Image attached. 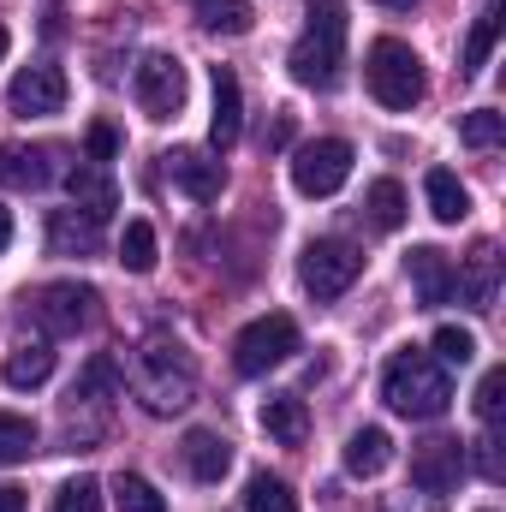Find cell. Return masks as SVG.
<instances>
[{"instance_id": "4", "label": "cell", "mask_w": 506, "mask_h": 512, "mask_svg": "<svg viewBox=\"0 0 506 512\" xmlns=\"http://www.w3.org/2000/svg\"><path fill=\"white\" fill-rule=\"evenodd\" d=\"M364 84H370V96H376L381 108H393V114L417 108V102H423V60H417V48L399 42V36L370 42V54H364Z\"/></svg>"}, {"instance_id": "16", "label": "cell", "mask_w": 506, "mask_h": 512, "mask_svg": "<svg viewBox=\"0 0 506 512\" xmlns=\"http://www.w3.org/2000/svg\"><path fill=\"white\" fill-rule=\"evenodd\" d=\"M179 453H185V471H191L197 483H221V477L233 471V441L215 435V429H191Z\"/></svg>"}, {"instance_id": "5", "label": "cell", "mask_w": 506, "mask_h": 512, "mask_svg": "<svg viewBox=\"0 0 506 512\" xmlns=\"http://www.w3.org/2000/svg\"><path fill=\"white\" fill-rule=\"evenodd\" d=\"M364 274V251L346 239H310L298 256V280L316 304H334L340 292H352V280Z\"/></svg>"}, {"instance_id": "33", "label": "cell", "mask_w": 506, "mask_h": 512, "mask_svg": "<svg viewBox=\"0 0 506 512\" xmlns=\"http://www.w3.org/2000/svg\"><path fill=\"white\" fill-rule=\"evenodd\" d=\"M501 131H506V120L495 114V108H477V114H465V120H459V137H465L471 149H495V143H501Z\"/></svg>"}, {"instance_id": "26", "label": "cell", "mask_w": 506, "mask_h": 512, "mask_svg": "<svg viewBox=\"0 0 506 512\" xmlns=\"http://www.w3.org/2000/svg\"><path fill=\"white\" fill-rule=\"evenodd\" d=\"M48 245H54V251H60V256L96 251V221H90V215H84V221H78V215H72V209H60V215H54V221H48Z\"/></svg>"}, {"instance_id": "20", "label": "cell", "mask_w": 506, "mask_h": 512, "mask_svg": "<svg viewBox=\"0 0 506 512\" xmlns=\"http://www.w3.org/2000/svg\"><path fill=\"white\" fill-rule=\"evenodd\" d=\"M387 465H393V435H387V429L370 423V429H358V435L346 441V471H352V477H381Z\"/></svg>"}, {"instance_id": "9", "label": "cell", "mask_w": 506, "mask_h": 512, "mask_svg": "<svg viewBox=\"0 0 506 512\" xmlns=\"http://www.w3.org/2000/svg\"><path fill=\"white\" fill-rule=\"evenodd\" d=\"M185 66L173 60V54H149L143 66H137V108L149 114V120H179V108H185Z\"/></svg>"}, {"instance_id": "2", "label": "cell", "mask_w": 506, "mask_h": 512, "mask_svg": "<svg viewBox=\"0 0 506 512\" xmlns=\"http://www.w3.org/2000/svg\"><path fill=\"white\" fill-rule=\"evenodd\" d=\"M131 387H137V399H143L155 417L185 411L191 393H197V364H191V352H185L179 340L149 334V340L137 346V358H131Z\"/></svg>"}, {"instance_id": "39", "label": "cell", "mask_w": 506, "mask_h": 512, "mask_svg": "<svg viewBox=\"0 0 506 512\" xmlns=\"http://www.w3.org/2000/svg\"><path fill=\"white\" fill-rule=\"evenodd\" d=\"M381 6H393V12H405V6H417V0H381Z\"/></svg>"}, {"instance_id": "1", "label": "cell", "mask_w": 506, "mask_h": 512, "mask_svg": "<svg viewBox=\"0 0 506 512\" xmlns=\"http://www.w3.org/2000/svg\"><path fill=\"white\" fill-rule=\"evenodd\" d=\"M292 78L304 90H334L346 66V6L340 0H304V36L292 42Z\"/></svg>"}, {"instance_id": "8", "label": "cell", "mask_w": 506, "mask_h": 512, "mask_svg": "<svg viewBox=\"0 0 506 512\" xmlns=\"http://www.w3.org/2000/svg\"><path fill=\"white\" fill-rule=\"evenodd\" d=\"M459 471H465V447L447 441V435H435V441H423V447L411 453V483H417V495H423L429 507H447V501H453Z\"/></svg>"}, {"instance_id": "13", "label": "cell", "mask_w": 506, "mask_h": 512, "mask_svg": "<svg viewBox=\"0 0 506 512\" xmlns=\"http://www.w3.org/2000/svg\"><path fill=\"white\" fill-rule=\"evenodd\" d=\"M66 191H72V203H78L96 227L120 209V185H114V173H108V167H96V161H78V167L66 173Z\"/></svg>"}, {"instance_id": "24", "label": "cell", "mask_w": 506, "mask_h": 512, "mask_svg": "<svg viewBox=\"0 0 506 512\" xmlns=\"http://www.w3.org/2000/svg\"><path fill=\"white\" fill-rule=\"evenodd\" d=\"M364 209H370L376 233H399L405 227V191H399V179H376L370 197H364Z\"/></svg>"}, {"instance_id": "18", "label": "cell", "mask_w": 506, "mask_h": 512, "mask_svg": "<svg viewBox=\"0 0 506 512\" xmlns=\"http://www.w3.org/2000/svg\"><path fill=\"white\" fill-rule=\"evenodd\" d=\"M256 417H262V429H268L280 447H298V441L310 435V411H304V399H298V393H268Z\"/></svg>"}, {"instance_id": "27", "label": "cell", "mask_w": 506, "mask_h": 512, "mask_svg": "<svg viewBox=\"0 0 506 512\" xmlns=\"http://www.w3.org/2000/svg\"><path fill=\"white\" fill-rule=\"evenodd\" d=\"M36 453V423L18 411H0V465H24Z\"/></svg>"}, {"instance_id": "35", "label": "cell", "mask_w": 506, "mask_h": 512, "mask_svg": "<svg viewBox=\"0 0 506 512\" xmlns=\"http://www.w3.org/2000/svg\"><path fill=\"white\" fill-rule=\"evenodd\" d=\"M471 459H477L483 483H501V477H506V465H501V441H495V429H483V435L471 441Z\"/></svg>"}, {"instance_id": "7", "label": "cell", "mask_w": 506, "mask_h": 512, "mask_svg": "<svg viewBox=\"0 0 506 512\" xmlns=\"http://www.w3.org/2000/svg\"><path fill=\"white\" fill-rule=\"evenodd\" d=\"M352 143L346 137H316L292 155V191L298 197H334L346 179H352Z\"/></svg>"}, {"instance_id": "32", "label": "cell", "mask_w": 506, "mask_h": 512, "mask_svg": "<svg viewBox=\"0 0 506 512\" xmlns=\"http://www.w3.org/2000/svg\"><path fill=\"white\" fill-rule=\"evenodd\" d=\"M54 512H102V483H96V477H72V483H60Z\"/></svg>"}, {"instance_id": "34", "label": "cell", "mask_w": 506, "mask_h": 512, "mask_svg": "<svg viewBox=\"0 0 506 512\" xmlns=\"http://www.w3.org/2000/svg\"><path fill=\"white\" fill-rule=\"evenodd\" d=\"M501 405H506V370H489L483 387H477V417L495 429V423H501Z\"/></svg>"}, {"instance_id": "21", "label": "cell", "mask_w": 506, "mask_h": 512, "mask_svg": "<svg viewBox=\"0 0 506 512\" xmlns=\"http://www.w3.org/2000/svg\"><path fill=\"white\" fill-rule=\"evenodd\" d=\"M501 30H506V12H501V6H483V12H477V24H471V36H465V54H459V72H465V78H477V72L489 66V54H495Z\"/></svg>"}, {"instance_id": "38", "label": "cell", "mask_w": 506, "mask_h": 512, "mask_svg": "<svg viewBox=\"0 0 506 512\" xmlns=\"http://www.w3.org/2000/svg\"><path fill=\"white\" fill-rule=\"evenodd\" d=\"M6 245H12V215L0 209V251H6Z\"/></svg>"}, {"instance_id": "40", "label": "cell", "mask_w": 506, "mask_h": 512, "mask_svg": "<svg viewBox=\"0 0 506 512\" xmlns=\"http://www.w3.org/2000/svg\"><path fill=\"white\" fill-rule=\"evenodd\" d=\"M6 48H12V36H6V30H0V60H6Z\"/></svg>"}, {"instance_id": "17", "label": "cell", "mask_w": 506, "mask_h": 512, "mask_svg": "<svg viewBox=\"0 0 506 512\" xmlns=\"http://www.w3.org/2000/svg\"><path fill=\"white\" fill-rule=\"evenodd\" d=\"M405 274H411V286H417L423 304H447L453 298V262H447V251L417 245V251L405 256Z\"/></svg>"}, {"instance_id": "28", "label": "cell", "mask_w": 506, "mask_h": 512, "mask_svg": "<svg viewBox=\"0 0 506 512\" xmlns=\"http://www.w3.org/2000/svg\"><path fill=\"white\" fill-rule=\"evenodd\" d=\"M114 507L120 512H167V501H161V489H155L149 477L120 471V483H114Z\"/></svg>"}, {"instance_id": "10", "label": "cell", "mask_w": 506, "mask_h": 512, "mask_svg": "<svg viewBox=\"0 0 506 512\" xmlns=\"http://www.w3.org/2000/svg\"><path fill=\"white\" fill-rule=\"evenodd\" d=\"M6 102H12V114H24V120H48V114L66 108V72H60V66H24V72L12 78Z\"/></svg>"}, {"instance_id": "31", "label": "cell", "mask_w": 506, "mask_h": 512, "mask_svg": "<svg viewBox=\"0 0 506 512\" xmlns=\"http://www.w3.org/2000/svg\"><path fill=\"white\" fill-rule=\"evenodd\" d=\"M477 358V334L471 328H435V364H471Z\"/></svg>"}, {"instance_id": "11", "label": "cell", "mask_w": 506, "mask_h": 512, "mask_svg": "<svg viewBox=\"0 0 506 512\" xmlns=\"http://www.w3.org/2000/svg\"><path fill=\"white\" fill-rule=\"evenodd\" d=\"M96 310V286H78V280H54L36 292V322L48 334H78Z\"/></svg>"}, {"instance_id": "30", "label": "cell", "mask_w": 506, "mask_h": 512, "mask_svg": "<svg viewBox=\"0 0 506 512\" xmlns=\"http://www.w3.org/2000/svg\"><path fill=\"white\" fill-rule=\"evenodd\" d=\"M120 262H126L131 274H149V268H155V227H149V221H126V233H120Z\"/></svg>"}, {"instance_id": "22", "label": "cell", "mask_w": 506, "mask_h": 512, "mask_svg": "<svg viewBox=\"0 0 506 512\" xmlns=\"http://www.w3.org/2000/svg\"><path fill=\"white\" fill-rule=\"evenodd\" d=\"M0 185H12V191H42V185H48V155H42V149H12V143H0Z\"/></svg>"}, {"instance_id": "3", "label": "cell", "mask_w": 506, "mask_h": 512, "mask_svg": "<svg viewBox=\"0 0 506 512\" xmlns=\"http://www.w3.org/2000/svg\"><path fill=\"white\" fill-rule=\"evenodd\" d=\"M381 399H387L399 417H417V423H429V417H441V411L453 405V387H447V370L435 364V352H417V346H405V352H393V358H387Z\"/></svg>"}, {"instance_id": "23", "label": "cell", "mask_w": 506, "mask_h": 512, "mask_svg": "<svg viewBox=\"0 0 506 512\" xmlns=\"http://www.w3.org/2000/svg\"><path fill=\"white\" fill-rule=\"evenodd\" d=\"M191 6H197L203 30H215V36H251V24H256L251 0H191Z\"/></svg>"}, {"instance_id": "29", "label": "cell", "mask_w": 506, "mask_h": 512, "mask_svg": "<svg viewBox=\"0 0 506 512\" xmlns=\"http://www.w3.org/2000/svg\"><path fill=\"white\" fill-rule=\"evenodd\" d=\"M245 512H298V495L280 483V477H268V471H256L251 489H245Z\"/></svg>"}, {"instance_id": "15", "label": "cell", "mask_w": 506, "mask_h": 512, "mask_svg": "<svg viewBox=\"0 0 506 512\" xmlns=\"http://www.w3.org/2000/svg\"><path fill=\"white\" fill-rule=\"evenodd\" d=\"M453 286H459V298H465L477 316H489V310H495V286H501V251H495V245H477L471 262H465V274H453Z\"/></svg>"}, {"instance_id": "6", "label": "cell", "mask_w": 506, "mask_h": 512, "mask_svg": "<svg viewBox=\"0 0 506 512\" xmlns=\"http://www.w3.org/2000/svg\"><path fill=\"white\" fill-rule=\"evenodd\" d=\"M298 352V322L286 316V310H274V316H256L251 328H239V340H233V370L239 376H268L274 364H286Z\"/></svg>"}, {"instance_id": "14", "label": "cell", "mask_w": 506, "mask_h": 512, "mask_svg": "<svg viewBox=\"0 0 506 512\" xmlns=\"http://www.w3.org/2000/svg\"><path fill=\"white\" fill-rule=\"evenodd\" d=\"M245 131V90H239V72L233 66H215V114H209V143L215 149H233Z\"/></svg>"}, {"instance_id": "36", "label": "cell", "mask_w": 506, "mask_h": 512, "mask_svg": "<svg viewBox=\"0 0 506 512\" xmlns=\"http://www.w3.org/2000/svg\"><path fill=\"white\" fill-rule=\"evenodd\" d=\"M84 149H90V161H96V167H108V161L120 155V131L108 126V120H96L90 137H84Z\"/></svg>"}, {"instance_id": "37", "label": "cell", "mask_w": 506, "mask_h": 512, "mask_svg": "<svg viewBox=\"0 0 506 512\" xmlns=\"http://www.w3.org/2000/svg\"><path fill=\"white\" fill-rule=\"evenodd\" d=\"M24 507H30V495L12 489V483H0V512H24Z\"/></svg>"}, {"instance_id": "12", "label": "cell", "mask_w": 506, "mask_h": 512, "mask_svg": "<svg viewBox=\"0 0 506 512\" xmlns=\"http://www.w3.org/2000/svg\"><path fill=\"white\" fill-rule=\"evenodd\" d=\"M167 173H173V185H179L191 203H215L221 185H227V167H221L215 155H203V149H173V155H167Z\"/></svg>"}, {"instance_id": "19", "label": "cell", "mask_w": 506, "mask_h": 512, "mask_svg": "<svg viewBox=\"0 0 506 512\" xmlns=\"http://www.w3.org/2000/svg\"><path fill=\"white\" fill-rule=\"evenodd\" d=\"M423 191H429V215H435L441 227H459V221L471 215V191L459 185V173L429 167V173H423Z\"/></svg>"}, {"instance_id": "25", "label": "cell", "mask_w": 506, "mask_h": 512, "mask_svg": "<svg viewBox=\"0 0 506 512\" xmlns=\"http://www.w3.org/2000/svg\"><path fill=\"white\" fill-rule=\"evenodd\" d=\"M54 376V352L36 340V346H18L12 358H6V387H42Z\"/></svg>"}]
</instances>
